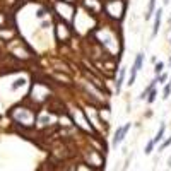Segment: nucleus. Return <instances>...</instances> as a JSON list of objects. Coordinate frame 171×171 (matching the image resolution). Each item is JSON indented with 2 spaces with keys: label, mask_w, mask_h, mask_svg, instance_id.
Returning <instances> with one entry per match:
<instances>
[{
  "label": "nucleus",
  "mask_w": 171,
  "mask_h": 171,
  "mask_svg": "<svg viewBox=\"0 0 171 171\" xmlns=\"http://www.w3.org/2000/svg\"><path fill=\"white\" fill-rule=\"evenodd\" d=\"M62 2H64V4H74L75 0H62Z\"/></svg>",
  "instance_id": "obj_20"
},
{
  "label": "nucleus",
  "mask_w": 171,
  "mask_h": 171,
  "mask_svg": "<svg viewBox=\"0 0 171 171\" xmlns=\"http://www.w3.org/2000/svg\"><path fill=\"white\" fill-rule=\"evenodd\" d=\"M169 45H171V39H169Z\"/></svg>",
  "instance_id": "obj_22"
},
{
  "label": "nucleus",
  "mask_w": 171,
  "mask_h": 171,
  "mask_svg": "<svg viewBox=\"0 0 171 171\" xmlns=\"http://www.w3.org/2000/svg\"><path fill=\"white\" fill-rule=\"evenodd\" d=\"M24 84H26V81H24V79H17V81H16V82H14V84H12V89L16 91V89H19L21 86H24Z\"/></svg>",
  "instance_id": "obj_18"
},
{
  "label": "nucleus",
  "mask_w": 171,
  "mask_h": 171,
  "mask_svg": "<svg viewBox=\"0 0 171 171\" xmlns=\"http://www.w3.org/2000/svg\"><path fill=\"white\" fill-rule=\"evenodd\" d=\"M142 64H144V53H137V56H135V60H133V65L132 67L135 68L137 72L142 68Z\"/></svg>",
  "instance_id": "obj_10"
},
{
  "label": "nucleus",
  "mask_w": 171,
  "mask_h": 171,
  "mask_svg": "<svg viewBox=\"0 0 171 171\" xmlns=\"http://www.w3.org/2000/svg\"><path fill=\"white\" fill-rule=\"evenodd\" d=\"M162 70H164V64H162V62H156V65H154V72H156V75L162 74Z\"/></svg>",
  "instance_id": "obj_14"
},
{
  "label": "nucleus",
  "mask_w": 171,
  "mask_h": 171,
  "mask_svg": "<svg viewBox=\"0 0 171 171\" xmlns=\"http://www.w3.org/2000/svg\"><path fill=\"white\" fill-rule=\"evenodd\" d=\"M84 159H86V164L91 166L93 169H96V171H99L103 166H104V158H103V154L99 152V151L91 149V152L84 154Z\"/></svg>",
  "instance_id": "obj_3"
},
{
  "label": "nucleus",
  "mask_w": 171,
  "mask_h": 171,
  "mask_svg": "<svg viewBox=\"0 0 171 171\" xmlns=\"http://www.w3.org/2000/svg\"><path fill=\"white\" fill-rule=\"evenodd\" d=\"M135 79H137V70L132 67V70H130V75H128V82H127V84H128V86H132L133 82H135Z\"/></svg>",
  "instance_id": "obj_13"
},
{
  "label": "nucleus",
  "mask_w": 171,
  "mask_h": 171,
  "mask_svg": "<svg viewBox=\"0 0 171 171\" xmlns=\"http://www.w3.org/2000/svg\"><path fill=\"white\" fill-rule=\"evenodd\" d=\"M164 132H166V123L162 122V123L159 125L158 132H156V137L152 139V140H154V144H159V142H162V139H164Z\"/></svg>",
  "instance_id": "obj_7"
},
{
  "label": "nucleus",
  "mask_w": 171,
  "mask_h": 171,
  "mask_svg": "<svg viewBox=\"0 0 171 171\" xmlns=\"http://www.w3.org/2000/svg\"><path fill=\"white\" fill-rule=\"evenodd\" d=\"M169 144H171V137H168L166 140H162V142H161V145H159V149H158V151H159V152H161V151H164Z\"/></svg>",
  "instance_id": "obj_17"
},
{
  "label": "nucleus",
  "mask_w": 171,
  "mask_h": 171,
  "mask_svg": "<svg viewBox=\"0 0 171 171\" xmlns=\"http://www.w3.org/2000/svg\"><path fill=\"white\" fill-rule=\"evenodd\" d=\"M161 21H162V7H159L156 12H154V27H152V36L159 33V27H161Z\"/></svg>",
  "instance_id": "obj_6"
},
{
  "label": "nucleus",
  "mask_w": 171,
  "mask_h": 171,
  "mask_svg": "<svg viewBox=\"0 0 171 171\" xmlns=\"http://www.w3.org/2000/svg\"><path fill=\"white\" fill-rule=\"evenodd\" d=\"M154 145H156V144H154V140H149V142H147V144H145V149H144V152H145V154H151V152H152V151H154Z\"/></svg>",
  "instance_id": "obj_16"
},
{
  "label": "nucleus",
  "mask_w": 171,
  "mask_h": 171,
  "mask_svg": "<svg viewBox=\"0 0 171 171\" xmlns=\"http://www.w3.org/2000/svg\"><path fill=\"white\" fill-rule=\"evenodd\" d=\"M130 127H132V123H125V125H122V127H118V128L115 130V135H113V142H111L113 149H116V147H118V145L125 140V135L128 133Z\"/></svg>",
  "instance_id": "obj_4"
},
{
  "label": "nucleus",
  "mask_w": 171,
  "mask_h": 171,
  "mask_svg": "<svg viewBox=\"0 0 171 171\" xmlns=\"http://www.w3.org/2000/svg\"><path fill=\"white\" fill-rule=\"evenodd\" d=\"M55 31H56V39L58 41H67L68 38H70V29H68V26L65 24V22H56L55 26Z\"/></svg>",
  "instance_id": "obj_5"
},
{
  "label": "nucleus",
  "mask_w": 171,
  "mask_h": 171,
  "mask_svg": "<svg viewBox=\"0 0 171 171\" xmlns=\"http://www.w3.org/2000/svg\"><path fill=\"white\" fill-rule=\"evenodd\" d=\"M169 94H171V82H168V84L164 86V89H162V98L168 99L169 98Z\"/></svg>",
  "instance_id": "obj_15"
},
{
  "label": "nucleus",
  "mask_w": 171,
  "mask_h": 171,
  "mask_svg": "<svg viewBox=\"0 0 171 171\" xmlns=\"http://www.w3.org/2000/svg\"><path fill=\"white\" fill-rule=\"evenodd\" d=\"M168 168H171V156H169V159H168Z\"/></svg>",
  "instance_id": "obj_21"
},
{
  "label": "nucleus",
  "mask_w": 171,
  "mask_h": 171,
  "mask_svg": "<svg viewBox=\"0 0 171 171\" xmlns=\"http://www.w3.org/2000/svg\"><path fill=\"white\" fill-rule=\"evenodd\" d=\"M166 79H168V74H159V75H156V81L159 82V84H162V82H166Z\"/></svg>",
  "instance_id": "obj_19"
},
{
  "label": "nucleus",
  "mask_w": 171,
  "mask_h": 171,
  "mask_svg": "<svg viewBox=\"0 0 171 171\" xmlns=\"http://www.w3.org/2000/svg\"><path fill=\"white\" fill-rule=\"evenodd\" d=\"M103 9H104V12H106L108 17L118 21L125 14V2L123 0H106L103 4Z\"/></svg>",
  "instance_id": "obj_1"
},
{
  "label": "nucleus",
  "mask_w": 171,
  "mask_h": 171,
  "mask_svg": "<svg viewBox=\"0 0 171 171\" xmlns=\"http://www.w3.org/2000/svg\"><path fill=\"white\" fill-rule=\"evenodd\" d=\"M125 74H127V68L122 67L120 68V74H118V79H116V91H118V93H120L122 84H123V81H125Z\"/></svg>",
  "instance_id": "obj_9"
},
{
  "label": "nucleus",
  "mask_w": 171,
  "mask_h": 171,
  "mask_svg": "<svg viewBox=\"0 0 171 171\" xmlns=\"http://www.w3.org/2000/svg\"><path fill=\"white\" fill-rule=\"evenodd\" d=\"M156 12V0H149V7H147V14H145V21H149Z\"/></svg>",
  "instance_id": "obj_11"
},
{
  "label": "nucleus",
  "mask_w": 171,
  "mask_h": 171,
  "mask_svg": "<svg viewBox=\"0 0 171 171\" xmlns=\"http://www.w3.org/2000/svg\"><path fill=\"white\" fill-rule=\"evenodd\" d=\"M12 118L16 120L19 125H24V127H31L34 123V113L29 110V108H14L12 111Z\"/></svg>",
  "instance_id": "obj_2"
},
{
  "label": "nucleus",
  "mask_w": 171,
  "mask_h": 171,
  "mask_svg": "<svg viewBox=\"0 0 171 171\" xmlns=\"http://www.w3.org/2000/svg\"><path fill=\"white\" fill-rule=\"evenodd\" d=\"M156 98H158V89H152L149 93V96H147V103H149V104H152V103L156 101Z\"/></svg>",
  "instance_id": "obj_12"
},
{
  "label": "nucleus",
  "mask_w": 171,
  "mask_h": 171,
  "mask_svg": "<svg viewBox=\"0 0 171 171\" xmlns=\"http://www.w3.org/2000/svg\"><path fill=\"white\" fill-rule=\"evenodd\" d=\"M156 84H158V81H156V79H154L152 82H149V86H147V87H145V89L142 91L139 98H140V99H145L147 96H149V93H151V91H152V89H156Z\"/></svg>",
  "instance_id": "obj_8"
}]
</instances>
